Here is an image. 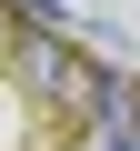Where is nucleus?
Here are the masks:
<instances>
[{
	"instance_id": "nucleus-1",
	"label": "nucleus",
	"mask_w": 140,
	"mask_h": 151,
	"mask_svg": "<svg viewBox=\"0 0 140 151\" xmlns=\"http://www.w3.org/2000/svg\"><path fill=\"white\" fill-rule=\"evenodd\" d=\"M20 81H30L60 121H90V131L110 121V70H100V60H80L60 30H20Z\"/></svg>"
},
{
	"instance_id": "nucleus-3",
	"label": "nucleus",
	"mask_w": 140,
	"mask_h": 151,
	"mask_svg": "<svg viewBox=\"0 0 140 151\" xmlns=\"http://www.w3.org/2000/svg\"><path fill=\"white\" fill-rule=\"evenodd\" d=\"M10 40H20V20H10V10H0V50H10Z\"/></svg>"
},
{
	"instance_id": "nucleus-2",
	"label": "nucleus",
	"mask_w": 140,
	"mask_h": 151,
	"mask_svg": "<svg viewBox=\"0 0 140 151\" xmlns=\"http://www.w3.org/2000/svg\"><path fill=\"white\" fill-rule=\"evenodd\" d=\"M90 151H140V141H130V131H90Z\"/></svg>"
}]
</instances>
